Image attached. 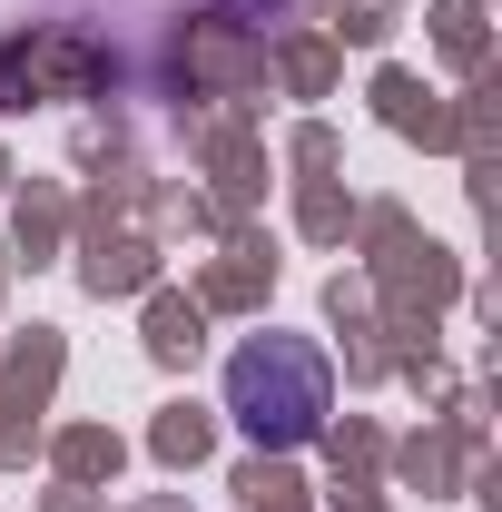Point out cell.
I'll return each instance as SVG.
<instances>
[{"label": "cell", "mask_w": 502, "mask_h": 512, "mask_svg": "<svg viewBox=\"0 0 502 512\" xmlns=\"http://www.w3.org/2000/svg\"><path fill=\"white\" fill-rule=\"evenodd\" d=\"M227 414H237V434L266 453H296L325 434V414H335V375H325V355H315L306 335H247L237 355H227Z\"/></svg>", "instance_id": "obj_1"}]
</instances>
